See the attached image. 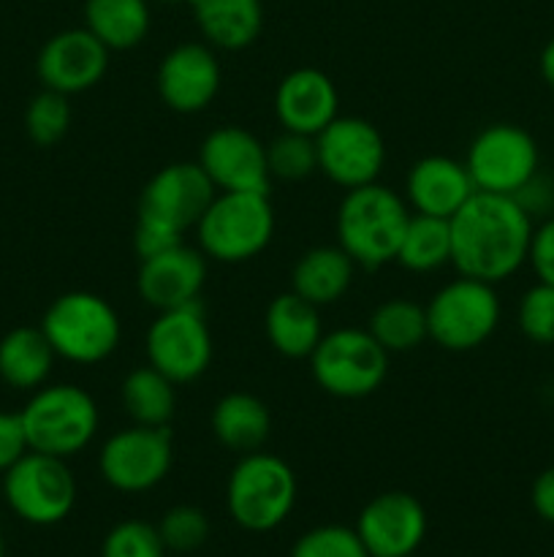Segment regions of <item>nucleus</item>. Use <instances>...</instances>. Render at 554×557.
Instances as JSON below:
<instances>
[{
  "instance_id": "6e6552de",
  "label": "nucleus",
  "mask_w": 554,
  "mask_h": 557,
  "mask_svg": "<svg viewBox=\"0 0 554 557\" xmlns=\"http://www.w3.org/2000/svg\"><path fill=\"white\" fill-rule=\"evenodd\" d=\"M310 373L326 395L362 400L383 386L389 375V351L367 330L345 326L320 337L310 354Z\"/></svg>"
},
{
  "instance_id": "f03ea898",
  "label": "nucleus",
  "mask_w": 554,
  "mask_h": 557,
  "mask_svg": "<svg viewBox=\"0 0 554 557\" xmlns=\"http://www.w3.org/2000/svg\"><path fill=\"white\" fill-rule=\"evenodd\" d=\"M411 212L407 201L386 185L369 183L345 190L337 207V245L364 270H378L396 259Z\"/></svg>"
},
{
  "instance_id": "412c9836",
  "label": "nucleus",
  "mask_w": 554,
  "mask_h": 557,
  "mask_svg": "<svg viewBox=\"0 0 554 557\" xmlns=\"http://www.w3.org/2000/svg\"><path fill=\"white\" fill-rule=\"evenodd\" d=\"M476 194L465 161L449 156H424L405 177V201L418 215L451 218Z\"/></svg>"
},
{
  "instance_id": "4468645a",
  "label": "nucleus",
  "mask_w": 554,
  "mask_h": 557,
  "mask_svg": "<svg viewBox=\"0 0 554 557\" xmlns=\"http://www.w3.org/2000/svg\"><path fill=\"white\" fill-rule=\"evenodd\" d=\"M215 185L199 166V161H177L158 169L139 196L136 218H147L172 232L182 234L196 228L210 201L215 199Z\"/></svg>"
},
{
  "instance_id": "e433bc0d",
  "label": "nucleus",
  "mask_w": 554,
  "mask_h": 557,
  "mask_svg": "<svg viewBox=\"0 0 554 557\" xmlns=\"http://www.w3.org/2000/svg\"><path fill=\"white\" fill-rule=\"evenodd\" d=\"M182 243V234L172 232V228L161 226L155 221H147V218H136L134 228V250L139 256V261L152 259V256L163 253V250L174 248V245Z\"/></svg>"
},
{
  "instance_id": "9d476101",
  "label": "nucleus",
  "mask_w": 554,
  "mask_h": 557,
  "mask_svg": "<svg viewBox=\"0 0 554 557\" xmlns=\"http://www.w3.org/2000/svg\"><path fill=\"white\" fill-rule=\"evenodd\" d=\"M465 166L476 190L516 196L541 169V150L521 125L492 123L473 136Z\"/></svg>"
},
{
  "instance_id": "f257e3e1",
  "label": "nucleus",
  "mask_w": 554,
  "mask_h": 557,
  "mask_svg": "<svg viewBox=\"0 0 554 557\" xmlns=\"http://www.w3.org/2000/svg\"><path fill=\"white\" fill-rule=\"evenodd\" d=\"M532 228V215L514 196L476 190L451 218V264L476 281H508L527 264Z\"/></svg>"
},
{
  "instance_id": "39448f33",
  "label": "nucleus",
  "mask_w": 554,
  "mask_h": 557,
  "mask_svg": "<svg viewBox=\"0 0 554 557\" xmlns=\"http://www.w3.org/2000/svg\"><path fill=\"white\" fill-rule=\"evenodd\" d=\"M30 451L52 457L79 455L98 435V406L90 392L76 384H43L20 411Z\"/></svg>"
},
{
  "instance_id": "2eb2a0df",
  "label": "nucleus",
  "mask_w": 554,
  "mask_h": 557,
  "mask_svg": "<svg viewBox=\"0 0 554 557\" xmlns=\"http://www.w3.org/2000/svg\"><path fill=\"white\" fill-rule=\"evenodd\" d=\"M199 166L215 190L269 194L272 188L266 145L239 125H221L204 136L199 147Z\"/></svg>"
},
{
  "instance_id": "79ce46f5",
  "label": "nucleus",
  "mask_w": 554,
  "mask_h": 557,
  "mask_svg": "<svg viewBox=\"0 0 554 557\" xmlns=\"http://www.w3.org/2000/svg\"><path fill=\"white\" fill-rule=\"evenodd\" d=\"M158 3H190V0H158Z\"/></svg>"
},
{
  "instance_id": "c756f323",
  "label": "nucleus",
  "mask_w": 554,
  "mask_h": 557,
  "mask_svg": "<svg viewBox=\"0 0 554 557\" xmlns=\"http://www.w3.org/2000/svg\"><path fill=\"white\" fill-rule=\"evenodd\" d=\"M367 332L389 354L413 351L429 337L427 310H424V305L405 297L386 299L369 315Z\"/></svg>"
},
{
  "instance_id": "dca6fc26",
  "label": "nucleus",
  "mask_w": 554,
  "mask_h": 557,
  "mask_svg": "<svg viewBox=\"0 0 554 557\" xmlns=\"http://www.w3.org/2000/svg\"><path fill=\"white\" fill-rule=\"evenodd\" d=\"M223 71L210 44L185 41L168 49L158 63L155 87L172 112H204L221 92Z\"/></svg>"
},
{
  "instance_id": "473e14b6",
  "label": "nucleus",
  "mask_w": 554,
  "mask_h": 557,
  "mask_svg": "<svg viewBox=\"0 0 554 557\" xmlns=\"http://www.w3.org/2000/svg\"><path fill=\"white\" fill-rule=\"evenodd\" d=\"M521 335L536 346H554V286L538 281L527 288L516 310Z\"/></svg>"
},
{
  "instance_id": "a878e982",
  "label": "nucleus",
  "mask_w": 554,
  "mask_h": 557,
  "mask_svg": "<svg viewBox=\"0 0 554 557\" xmlns=\"http://www.w3.org/2000/svg\"><path fill=\"white\" fill-rule=\"evenodd\" d=\"M54 359L41 326H16L0 337V381L11 389L36 392L52 375Z\"/></svg>"
},
{
  "instance_id": "2f4dec72",
  "label": "nucleus",
  "mask_w": 554,
  "mask_h": 557,
  "mask_svg": "<svg viewBox=\"0 0 554 557\" xmlns=\"http://www.w3.org/2000/svg\"><path fill=\"white\" fill-rule=\"evenodd\" d=\"M71 128V103L68 96L43 87L38 96L30 98L25 112V131L33 145L52 147L68 134Z\"/></svg>"
},
{
  "instance_id": "423d86ee",
  "label": "nucleus",
  "mask_w": 554,
  "mask_h": 557,
  "mask_svg": "<svg viewBox=\"0 0 554 557\" xmlns=\"http://www.w3.org/2000/svg\"><path fill=\"white\" fill-rule=\"evenodd\" d=\"M54 354L74 364H98L112 357L123 337L117 310L92 292H65L38 324Z\"/></svg>"
},
{
  "instance_id": "ddd939ff",
  "label": "nucleus",
  "mask_w": 554,
  "mask_h": 557,
  "mask_svg": "<svg viewBox=\"0 0 554 557\" xmlns=\"http://www.w3.org/2000/svg\"><path fill=\"white\" fill-rule=\"evenodd\" d=\"M318 172L342 190L378 183L386 166V141L369 120L337 114L318 136Z\"/></svg>"
},
{
  "instance_id": "7ed1b4c3",
  "label": "nucleus",
  "mask_w": 554,
  "mask_h": 557,
  "mask_svg": "<svg viewBox=\"0 0 554 557\" xmlns=\"http://www.w3.org/2000/svg\"><path fill=\"white\" fill-rule=\"evenodd\" d=\"M199 248L221 264H242L269 248L275 237V210L269 194L217 190L196 223Z\"/></svg>"
},
{
  "instance_id": "f704fd0d",
  "label": "nucleus",
  "mask_w": 554,
  "mask_h": 557,
  "mask_svg": "<svg viewBox=\"0 0 554 557\" xmlns=\"http://www.w3.org/2000/svg\"><path fill=\"white\" fill-rule=\"evenodd\" d=\"M291 557H369L356 528L318 525L297 539Z\"/></svg>"
},
{
  "instance_id": "aec40b11",
  "label": "nucleus",
  "mask_w": 554,
  "mask_h": 557,
  "mask_svg": "<svg viewBox=\"0 0 554 557\" xmlns=\"http://www.w3.org/2000/svg\"><path fill=\"white\" fill-rule=\"evenodd\" d=\"M275 114L282 131L318 136L340 114V96L331 76L313 65L293 69L277 85Z\"/></svg>"
},
{
  "instance_id": "a211bd4d",
  "label": "nucleus",
  "mask_w": 554,
  "mask_h": 557,
  "mask_svg": "<svg viewBox=\"0 0 554 557\" xmlns=\"http://www.w3.org/2000/svg\"><path fill=\"white\" fill-rule=\"evenodd\" d=\"M109 71V49L87 27H68L49 38L36 58V74L47 90L76 96L92 90Z\"/></svg>"
},
{
  "instance_id": "7c9ffc66",
  "label": "nucleus",
  "mask_w": 554,
  "mask_h": 557,
  "mask_svg": "<svg viewBox=\"0 0 554 557\" xmlns=\"http://www.w3.org/2000/svg\"><path fill=\"white\" fill-rule=\"evenodd\" d=\"M266 163H269L272 180L282 183H299L310 174L318 172V147L315 136L297 134V131H282L280 136L266 145Z\"/></svg>"
},
{
  "instance_id": "20e7f679",
  "label": "nucleus",
  "mask_w": 554,
  "mask_h": 557,
  "mask_svg": "<svg viewBox=\"0 0 554 557\" xmlns=\"http://www.w3.org/2000/svg\"><path fill=\"white\" fill-rule=\"evenodd\" d=\"M297 473L282 457L250 451L239 457L226 484V509L242 531L269 533L297 506Z\"/></svg>"
},
{
  "instance_id": "f8f14e48",
  "label": "nucleus",
  "mask_w": 554,
  "mask_h": 557,
  "mask_svg": "<svg viewBox=\"0 0 554 557\" xmlns=\"http://www.w3.org/2000/svg\"><path fill=\"white\" fill-rule=\"evenodd\" d=\"M174 462V444L168 428L130 424L109 435L98 455L103 482L125 495L155 490L168 476Z\"/></svg>"
},
{
  "instance_id": "cd10ccee",
  "label": "nucleus",
  "mask_w": 554,
  "mask_h": 557,
  "mask_svg": "<svg viewBox=\"0 0 554 557\" xmlns=\"http://www.w3.org/2000/svg\"><path fill=\"white\" fill-rule=\"evenodd\" d=\"M119 400L134 424L168 428L177 411V384L152 364L130 370L119 384Z\"/></svg>"
},
{
  "instance_id": "ea45409f",
  "label": "nucleus",
  "mask_w": 554,
  "mask_h": 557,
  "mask_svg": "<svg viewBox=\"0 0 554 557\" xmlns=\"http://www.w3.org/2000/svg\"><path fill=\"white\" fill-rule=\"evenodd\" d=\"M530 504L543 522H552L554 525V466L538 473L530 490Z\"/></svg>"
},
{
  "instance_id": "f3484780",
  "label": "nucleus",
  "mask_w": 554,
  "mask_h": 557,
  "mask_svg": "<svg viewBox=\"0 0 554 557\" xmlns=\"http://www.w3.org/2000/svg\"><path fill=\"white\" fill-rule=\"evenodd\" d=\"M427 511L421 500L402 490L380 493L358 511L356 533L369 557H405L427 536Z\"/></svg>"
},
{
  "instance_id": "9b49d317",
  "label": "nucleus",
  "mask_w": 554,
  "mask_h": 557,
  "mask_svg": "<svg viewBox=\"0 0 554 557\" xmlns=\"http://www.w3.org/2000/svg\"><path fill=\"white\" fill-rule=\"evenodd\" d=\"M144 351L147 362L177 386L199 381L215 357V343L201 305L161 310L147 330Z\"/></svg>"
},
{
  "instance_id": "c03bdc74",
  "label": "nucleus",
  "mask_w": 554,
  "mask_h": 557,
  "mask_svg": "<svg viewBox=\"0 0 554 557\" xmlns=\"http://www.w3.org/2000/svg\"><path fill=\"white\" fill-rule=\"evenodd\" d=\"M0 500H3V479H0Z\"/></svg>"
},
{
  "instance_id": "5701e85b",
  "label": "nucleus",
  "mask_w": 554,
  "mask_h": 557,
  "mask_svg": "<svg viewBox=\"0 0 554 557\" xmlns=\"http://www.w3.org/2000/svg\"><path fill=\"white\" fill-rule=\"evenodd\" d=\"M188 5L212 49L239 52L259 41L264 27L261 0H190Z\"/></svg>"
},
{
  "instance_id": "1a4fd4ad",
  "label": "nucleus",
  "mask_w": 554,
  "mask_h": 557,
  "mask_svg": "<svg viewBox=\"0 0 554 557\" xmlns=\"http://www.w3.org/2000/svg\"><path fill=\"white\" fill-rule=\"evenodd\" d=\"M3 500L30 525H58L74 511L76 479L63 457L27 451L3 473Z\"/></svg>"
},
{
  "instance_id": "6ab92c4d",
  "label": "nucleus",
  "mask_w": 554,
  "mask_h": 557,
  "mask_svg": "<svg viewBox=\"0 0 554 557\" xmlns=\"http://www.w3.org/2000/svg\"><path fill=\"white\" fill-rule=\"evenodd\" d=\"M206 283V256L185 243L139 261L136 292L152 310H174L199 302Z\"/></svg>"
},
{
  "instance_id": "393cba45",
  "label": "nucleus",
  "mask_w": 554,
  "mask_h": 557,
  "mask_svg": "<svg viewBox=\"0 0 554 557\" xmlns=\"http://www.w3.org/2000/svg\"><path fill=\"white\" fill-rule=\"evenodd\" d=\"M353 275H356V261L340 245H318L299 256L293 264L291 292L318 308H326L345 297L348 288L353 286Z\"/></svg>"
},
{
  "instance_id": "bb28decb",
  "label": "nucleus",
  "mask_w": 554,
  "mask_h": 557,
  "mask_svg": "<svg viewBox=\"0 0 554 557\" xmlns=\"http://www.w3.org/2000/svg\"><path fill=\"white\" fill-rule=\"evenodd\" d=\"M150 25V0H85V27L109 52L139 47Z\"/></svg>"
},
{
  "instance_id": "b1692460",
  "label": "nucleus",
  "mask_w": 554,
  "mask_h": 557,
  "mask_svg": "<svg viewBox=\"0 0 554 557\" xmlns=\"http://www.w3.org/2000/svg\"><path fill=\"white\" fill-rule=\"evenodd\" d=\"M210 430L221 446L237 455H250L266 444L272 433V413L261 397L250 392H228L210 413Z\"/></svg>"
},
{
  "instance_id": "a19ab883",
  "label": "nucleus",
  "mask_w": 554,
  "mask_h": 557,
  "mask_svg": "<svg viewBox=\"0 0 554 557\" xmlns=\"http://www.w3.org/2000/svg\"><path fill=\"white\" fill-rule=\"evenodd\" d=\"M538 65H541L543 82H546V85L554 90V38L546 44V47H543L541 60H538Z\"/></svg>"
},
{
  "instance_id": "72a5a7b5",
  "label": "nucleus",
  "mask_w": 554,
  "mask_h": 557,
  "mask_svg": "<svg viewBox=\"0 0 554 557\" xmlns=\"http://www.w3.org/2000/svg\"><path fill=\"white\" fill-rule=\"evenodd\" d=\"M166 544H163L158 525L144 520H125L117 522L106 533L101 544V557H163Z\"/></svg>"
},
{
  "instance_id": "c85d7f7f",
  "label": "nucleus",
  "mask_w": 554,
  "mask_h": 557,
  "mask_svg": "<svg viewBox=\"0 0 554 557\" xmlns=\"http://www.w3.org/2000/svg\"><path fill=\"white\" fill-rule=\"evenodd\" d=\"M394 261L402 270L418 275L443 270L445 264H451V221L411 212Z\"/></svg>"
},
{
  "instance_id": "a18cd8bd",
  "label": "nucleus",
  "mask_w": 554,
  "mask_h": 557,
  "mask_svg": "<svg viewBox=\"0 0 554 557\" xmlns=\"http://www.w3.org/2000/svg\"><path fill=\"white\" fill-rule=\"evenodd\" d=\"M405 557H413V555H405Z\"/></svg>"
},
{
  "instance_id": "c9c22d12",
  "label": "nucleus",
  "mask_w": 554,
  "mask_h": 557,
  "mask_svg": "<svg viewBox=\"0 0 554 557\" xmlns=\"http://www.w3.org/2000/svg\"><path fill=\"white\" fill-rule=\"evenodd\" d=\"M166 553H196L210 539V520L199 506H174L158 522Z\"/></svg>"
},
{
  "instance_id": "58836bf2",
  "label": "nucleus",
  "mask_w": 554,
  "mask_h": 557,
  "mask_svg": "<svg viewBox=\"0 0 554 557\" xmlns=\"http://www.w3.org/2000/svg\"><path fill=\"white\" fill-rule=\"evenodd\" d=\"M27 451H30V444H27V433L20 413L0 411V473L9 471L14 462H20Z\"/></svg>"
},
{
  "instance_id": "37998d69",
  "label": "nucleus",
  "mask_w": 554,
  "mask_h": 557,
  "mask_svg": "<svg viewBox=\"0 0 554 557\" xmlns=\"http://www.w3.org/2000/svg\"><path fill=\"white\" fill-rule=\"evenodd\" d=\"M0 557H5V547H3V539H0Z\"/></svg>"
},
{
  "instance_id": "0eeeda50",
  "label": "nucleus",
  "mask_w": 554,
  "mask_h": 557,
  "mask_svg": "<svg viewBox=\"0 0 554 557\" xmlns=\"http://www.w3.org/2000/svg\"><path fill=\"white\" fill-rule=\"evenodd\" d=\"M424 310H427L429 341L454 354L483 346L498 332L503 315L494 283L467 275L438 288Z\"/></svg>"
},
{
  "instance_id": "4c0bfd02",
  "label": "nucleus",
  "mask_w": 554,
  "mask_h": 557,
  "mask_svg": "<svg viewBox=\"0 0 554 557\" xmlns=\"http://www.w3.org/2000/svg\"><path fill=\"white\" fill-rule=\"evenodd\" d=\"M527 261H530L538 281L554 286V215L546 218L538 228H532Z\"/></svg>"
},
{
  "instance_id": "4be33fe9",
  "label": "nucleus",
  "mask_w": 554,
  "mask_h": 557,
  "mask_svg": "<svg viewBox=\"0 0 554 557\" xmlns=\"http://www.w3.org/2000/svg\"><path fill=\"white\" fill-rule=\"evenodd\" d=\"M264 332L269 346L286 359H310L324 337L318 305L307 302L297 292L277 294L266 305Z\"/></svg>"
}]
</instances>
